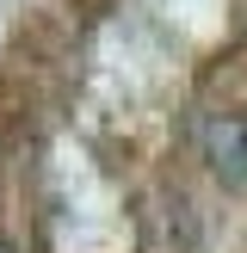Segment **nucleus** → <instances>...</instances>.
I'll use <instances>...</instances> for the list:
<instances>
[{
    "mask_svg": "<svg viewBox=\"0 0 247 253\" xmlns=\"http://www.w3.org/2000/svg\"><path fill=\"white\" fill-rule=\"evenodd\" d=\"M198 142H204V161L216 167L222 185H247V118L241 111H210Z\"/></svg>",
    "mask_w": 247,
    "mask_h": 253,
    "instance_id": "1",
    "label": "nucleus"
},
{
    "mask_svg": "<svg viewBox=\"0 0 247 253\" xmlns=\"http://www.w3.org/2000/svg\"><path fill=\"white\" fill-rule=\"evenodd\" d=\"M0 253H12V247H0Z\"/></svg>",
    "mask_w": 247,
    "mask_h": 253,
    "instance_id": "2",
    "label": "nucleus"
}]
</instances>
